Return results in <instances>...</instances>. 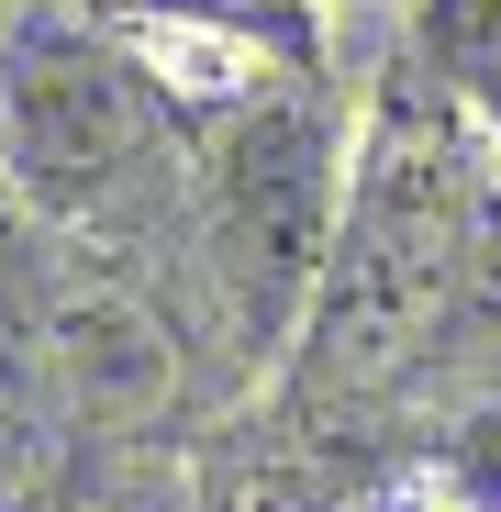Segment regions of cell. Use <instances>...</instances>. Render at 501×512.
Returning <instances> with one entry per match:
<instances>
[{
    "label": "cell",
    "instance_id": "7",
    "mask_svg": "<svg viewBox=\"0 0 501 512\" xmlns=\"http://www.w3.org/2000/svg\"><path fill=\"white\" fill-rule=\"evenodd\" d=\"M457 490H468L479 512H501V412H479L468 435H457Z\"/></svg>",
    "mask_w": 501,
    "mask_h": 512
},
{
    "label": "cell",
    "instance_id": "6",
    "mask_svg": "<svg viewBox=\"0 0 501 512\" xmlns=\"http://www.w3.org/2000/svg\"><path fill=\"white\" fill-rule=\"evenodd\" d=\"M179 12H212V23H257L268 45H301V34H312V0H179Z\"/></svg>",
    "mask_w": 501,
    "mask_h": 512
},
{
    "label": "cell",
    "instance_id": "3",
    "mask_svg": "<svg viewBox=\"0 0 501 512\" xmlns=\"http://www.w3.org/2000/svg\"><path fill=\"white\" fill-rule=\"evenodd\" d=\"M334 212H346V145L334 112L301 78H257L212 112H190V201L179 234L201 256V290L223 301L234 346H290L323 256H334Z\"/></svg>",
    "mask_w": 501,
    "mask_h": 512
},
{
    "label": "cell",
    "instance_id": "2",
    "mask_svg": "<svg viewBox=\"0 0 501 512\" xmlns=\"http://www.w3.org/2000/svg\"><path fill=\"white\" fill-rule=\"evenodd\" d=\"M0 167L67 234H179L190 101H167L101 23L23 0L0 23Z\"/></svg>",
    "mask_w": 501,
    "mask_h": 512
},
{
    "label": "cell",
    "instance_id": "4",
    "mask_svg": "<svg viewBox=\"0 0 501 512\" xmlns=\"http://www.w3.org/2000/svg\"><path fill=\"white\" fill-rule=\"evenodd\" d=\"M412 78L501 134V0H412Z\"/></svg>",
    "mask_w": 501,
    "mask_h": 512
},
{
    "label": "cell",
    "instance_id": "5",
    "mask_svg": "<svg viewBox=\"0 0 501 512\" xmlns=\"http://www.w3.org/2000/svg\"><path fill=\"white\" fill-rule=\"evenodd\" d=\"M67 479V401L23 357V334L0 323V512H45Z\"/></svg>",
    "mask_w": 501,
    "mask_h": 512
},
{
    "label": "cell",
    "instance_id": "1",
    "mask_svg": "<svg viewBox=\"0 0 501 512\" xmlns=\"http://www.w3.org/2000/svg\"><path fill=\"white\" fill-rule=\"evenodd\" d=\"M468 134L479 123L424 90L346 167L334 256H323V290L301 312L312 379L379 390L401 368L468 346V334H501V179L468 156Z\"/></svg>",
    "mask_w": 501,
    "mask_h": 512
}]
</instances>
